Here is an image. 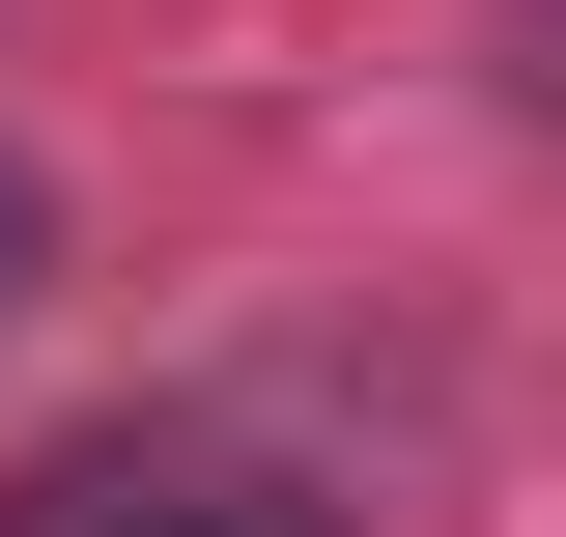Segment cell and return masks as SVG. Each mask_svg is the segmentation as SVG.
<instances>
[{
	"mask_svg": "<svg viewBox=\"0 0 566 537\" xmlns=\"http://www.w3.org/2000/svg\"><path fill=\"white\" fill-rule=\"evenodd\" d=\"M0 312H29V170H0Z\"/></svg>",
	"mask_w": 566,
	"mask_h": 537,
	"instance_id": "obj_1",
	"label": "cell"
}]
</instances>
